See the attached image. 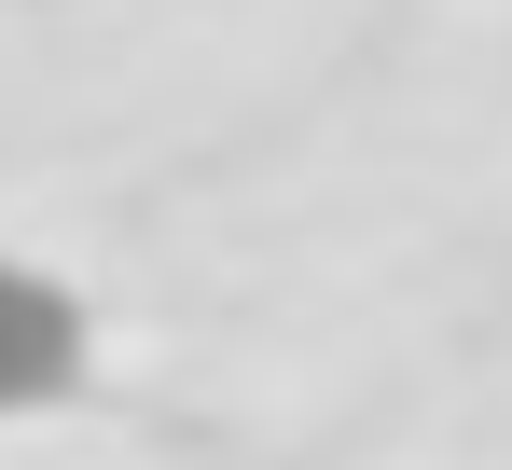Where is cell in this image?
Wrapping results in <instances>:
<instances>
[{
	"instance_id": "cell-1",
	"label": "cell",
	"mask_w": 512,
	"mask_h": 470,
	"mask_svg": "<svg viewBox=\"0 0 512 470\" xmlns=\"http://www.w3.org/2000/svg\"><path fill=\"white\" fill-rule=\"evenodd\" d=\"M84 360H97L84 291L0 249V415H56V401L84 388Z\"/></svg>"
}]
</instances>
